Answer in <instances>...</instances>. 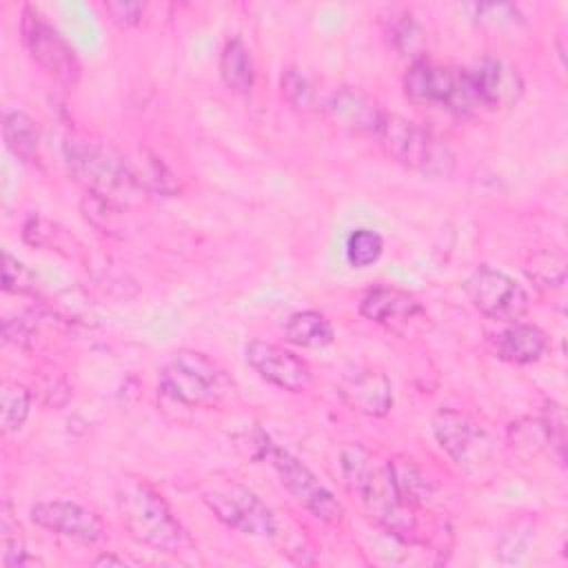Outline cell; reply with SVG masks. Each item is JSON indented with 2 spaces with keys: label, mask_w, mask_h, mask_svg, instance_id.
<instances>
[{
  "label": "cell",
  "mask_w": 568,
  "mask_h": 568,
  "mask_svg": "<svg viewBox=\"0 0 568 568\" xmlns=\"http://www.w3.org/2000/svg\"><path fill=\"white\" fill-rule=\"evenodd\" d=\"M220 75L229 91L246 95L253 89V58L240 38H231L220 55Z\"/></svg>",
  "instance_id": "cell-21"
},
{
  "label": "cell",
  "mask_w": 568,
  "mask_h": 568,
  "mask_svg": "<svg viewBox=\"0 0 568 568\" xmlns=\"http://www.w3.org/2000/svg\"><path fill=\"white\" fill-rule=\"evenodd\" d=\"M375 138L393 162L424 178H448L455 169V158L444 140L402 115L384 113Z\"/></svg>",
  "instance_id": "cell-4"
},
{
  "label": "cell",
  "mask_w": 568,
  "mask_h": 568,
  "mask_svg": "<svg viewBox=\"0 0 568 568\" xmlns=\"http://www.w3.org/2000/svg\"><path fill=\"white\" fill-rule=\"evenodd\" d=\"M331 122L351 135H377L384 120L379 104L357 87H342L328 100Z\"/></svg>",
  "instance_id": "cell-16"
},
{
  "label": "cell",
  "mask_w": 568,
  "mask_h": 568,
  "mask_svg": "<svg viewBox=\"0 0 568 568\" xmlns=\"http://www.w3.org/2000/svg\"><path fill=\"white\" fill-rule=\"evenodd\" d=\"M2 135L7 149L20 158L22 162H33L38 158L40 131L36 120L18 109H9L2 113Z\"/></svg>",
  "instance_id": "cell-20"
},
{
  "label": "cell",
  "mask_w": 568,
  "mask_h": 568,
  "mask_svg": "<svg viewBox=\"0 0 568 568\" xmlns=\"http://www.w3.org/2000/svg\"><path fill=\"white\" fill-rule=\"evenodd\" d=\"M541 424L546 428L550 448H555L557 450V459L564 462V448H566V417H564V408L557 402H548L544 406Z\"/></svg>",
  "instance_id": "cell-31"
},
{
  "label": "cell",
  "mask_w": 568,
  "mask_h": 568,
  "mask_svg": "<svg viewBox=\"0 0 568 568\" xmlns=\"http://www.w3.org/2000/svg\"><path fill=\"white\" fill-rule=\"evenodd\" d=\"M115 504L126 532L160 552H178L186 544V530L166 499L140 475H122L115 484Z\"/></svg>",
  "instance_id": "cell-2"
},
{
  "label": "cell",
  "mask_w": 568,
  "mask_h": 568,
  "mask_svg": "<svg viewBox=\"0 0 568 568\" xmlns=\"http://www.w3.org/2000/svg\"><path fill=\"white\" fill-rule=\"evenodd\" d=\"M359 313L395 333H406L426 320V311L419 300L395 286H373L359 302Z\"/></svg>",
  "instance_id": "cell-14"
},
{
  "label": "cell",
  "mask_w": 568,
  "mask_h": 568,
  "mask_svg": "<svg viewBox=\"0 0 568 568\" xmlns=\"http://www.w3.org/2000/svg\"><path fill=\"white\" fill-rule=\"evenodd\" d=\"M31 410V393L16 382H4L0 390V413H2V428L7 433H16L22 428Z\"/></svg>",
  "instance_id": "cell-24"
},
{
  "label": "cell",
  "mask_w": 568,
  "mask_h": 568,
  "mask_svg": "<svg viewBox=\"0 0 568 568\" xmlns=\"http://www.w3.org/2000/svg\"><path fill=\"white\" fill-rule=\"evenodd\" d=\"M104 13L120 27H135L142 20L144 4L142 2H129V0H109L102 4Z\"/></svg>",
  "instance_id": "cell-32"
},
{
  "label": "cell",
  "mask_w": 568,
  "mask_h": 568,
  "mask_svg": "<svg viewBox=\"0 0 568 568\" xmlns=\"http://www.w3.org/2000/svg\"><path fill=\"white\" fill-rule=\"evenodd\" d=\"M548 348V335L526 322H513L499 337H497V355L508 364H532L537 362Z\"/></svg>",
  "instance_id": "cell-18"
},
{
  "label": "cell",
  "mask_w": 568,
  "mask_h": 568,
  "mask_svg": "<svg viewBox=\"0 0 568 568\" xmlns=\"http://www.w3.org/2000/svg\"><path fill=\"white\" fill-rule=\"evenodd\" d=\"M64 160L75 182L102 202H124V197L138 191L131 162L104 142L67 135Z\"/></svg>",
  "instance_id": "cell-3"
},
{
  "label": "cell",
  "mask_w": 568,
  "mask_h": 568,
  "mask_svg": "<svg viewBox=\"0 0 568 568\" xmlns=\"http://www.w3.org/2000/svg\"><path fill=\"white\" fill-rule=\"evenodd\" d=\"M339 468L346 488L364 504L379 526L397 539H413L417 530L415 508L397 497L386 464H375L364 446L351 444L339 455Z\"/></svg>",
  "instance_id": "cell-1"
},
{
  "label": "cell",
  "mask_w": 568,
  "mask_h": 568,
  "mask_svg": "<svg viewBox=\"0 0 568 568\" xmlns=\"http://www.w3.org/2000/svg\"><path fill=\"white\" fill-rule=\"evenodd\" d=\"M386 468H388V475H390V481H393V488L397 493V497L413 506V508H419V506H426L430 499H433V484L430 479L426 477V473L406 455H395L386 462Z\"/></svg>",
  "instance_id": "cell-19"
},
{
  "label": "cell",
  "mask_w": 568,
  "mask_h": 568,
  "mask_svg": "<svg viewBox=\"0 0 568 568\" xmlns=\"http://www.w3.org/2000/svg\"><path fill=\"white\" fill-rule=\"evenodd\" d=\"M0 530H2V557H0L2 566L4 568L24 566L29 561L24 550V539L20 535V526L9 517V513L2 515Z\"/></svg>",
  "instance_id": "cell-30"
},
{
  "label": "cell",
  "mask_w": 568,
  "mask_h": 568,
  "mask_svg": "<svg viewBox=\"0 0 568 568\" xmlns=\"http://www.w3.org/2000/svg\"><path fill=\"white\" fill-rule=\"evenodd\" d=\"M468 71L481 109H510L519 102L524 80L513 62L499 55H486Z\"/></svg>",
  "instance_id": "cell-15"
},
{
  "label": "cell",
  "mask_w": 568,
  "mask_h": 568,
  "mask_svg": "<svg viewBox=\"0 0 568 568\" xmlns=\"http://www.w3.org/2000/svg\"><path fill=\"white\" fill-rule=\"evenodd\" d=\"M266 459L277 470L284 488L313 517H317L320 521H326V524H339L344 519V506L337 501V497L295 455H291L286 448H280L273 444Z\"/></svg>",
  "instance_id": "cell-10"
},
{
  "label": "cell",
  "mask_w": 568,
  "mask_h": 568,
  "mask_svg": "<svg viewBox=\"0 0 568 568\" xmlns=\"http://www.w3.org/2000/svg\"><path fill=\"white\" fill-rule=\"evenodd\" d=\"M20 33L27 53L44 73H49L67 87H73L80 80L82 67L75 55V49L33 7L22 9Z\"/></svg>",
  "instance_id": "cell-8"
},
{
  "label": "cell",
  "mask_w": 568,
  "mask_h": 568,
  "mask_svg": "<svg viewBox=\"0 0 568 568\" xmlns=\"http://www.w3.org/2000/svg\"><path fill=\"white\" fill-rule=\"evenodd\" d=\"M280 87H282V95L284 100L295 109V111H311L315 106V91L313 84L308 82V78L295 69L288 67L284 69L282 78H280Z\"/></svg>",
  "instance_id": "cell-27"
},
{
  "label": "cell",
  "mask_w": 568,
  "mask_h": 568,
  "mask_svg": "<svg viewBox=\"0 0 568 568\" xmlns=\"http://www.w3.org/2000/svg\"><path fill=\"white\" fill-rule=\"evenodd\" d=\"M388 38L390 44L402 53L415 60L424 58V29L413 20L410 13H402V16H393L390 24H388Z\"/></svg>",
  "instance_id": "cell-23"
},
{
  "label": "cell",
  "mask_w": 568,
  "mask_h": 568,
  "mask_svg": "<svg viewBox=\"0 0 568 568\" xmlns=\"http://www.w3.org/2000/svg\"><path fill=\"white\" fill-rule=\"evenodd\" d=\"M468 11L473 13V20L479 27L493 29V31L513 29L521 22L519 9L508 2H475V4H468Z\"/></svg>",
  "instance_id": "cell-26"
},
{
  "label": "cell",
  "mask_w": 568,
  "mask_h": 568,
  "mask_svg": "<svg viewBox=\"0 0 568 568\" xmlns=\"http://www.w3.org/2000/svg\"><path fill=\"white\" fill-rule=\"evenodd\" d=\"M2 288L7 293L16 295H36L38 291V280L36 275L9 251L2 253Z\"/></svg>",
  "instance_id": "cell-29"
},
{
  "label": "cell",
  "mask_w": 568,
  "mask_h": 568,
  "mask_svg": "<svg viewBox=\"0 0 568 568\" xmlns=\"http://www.w3.org/2000/svg\"><path fill=\"white\" fill-rule=\"evenodd\" d=\"M93 564H95V566H102V564H118V566H122L124 559H120V557H115V555H100Z\"/></svg>",
  "instance_id": "cell-33"
},
{
  "label": "cell",
  "mask_w": 568,
  "mask_h": 568,
  "mask_svg": "<svg viewBox=\"0 0 568 568\" xmlns=\"http://www.w3.org/2000/svg\"><path fill=\"white\" fill-rule=\"evenodd\" d=\"M526 273L530 280L539 282V286H564L566 280V268H564V260L550 251H541L537 255H532V260L526 266Z\"/></svg>",
  "instance_id": "cell-28"
},
{
  "label": "cell",
  "mask_w": 568,
  "mask_h": 568,
  "mask_svg": "<svg viewBox=\"0 0 568 568\" xmlns=\"http://www.w3.org/2000/svg\"><path fill=\"white\" fill-rule=\"evenodd\" d=\"M284 335H286V342L302 348H324L335 337L331 322L320 311L293 313L286 322Z\"/></svg>",
  "instance_id": "cell-22"
},
{
  "label": "cell",
  "mask_w": 568,
  "mask_h": 568,
  "mask_svg": "<svg viewBox=\"0 0 568 568\" xmlns=\"http://www.w3.org/2000/svg\"><path fill=\"white\" fill-rule=\"evenodd\" d=\"M404 91L413 102L442 106L457 115L481 109L468 69L435 64L426 58L410 62L404 75Z\"/></svg>",
  "instance_id": "cell-5"
},
{
  "label": "cell",
  "mask_w": 568,
  "mask_h": 568,
  "mask_svg": "<svg viewBox=\"0 0 568 568\" xmlns=\"http://www.w3.org/2000/svg\"><path fill=\"white\" fill-rule=\"evenodd\" d=\"M433 433L446 455L459 468H475L490 455V437L466 413L442 408L433 417Z\"/></svg>",
  "instance_id": "cell-11"
},
{
  "label": "cell",
  "mask_w": 568,
  "mask_h": 568,
  "mask_svg": "<svg viewBox=\"0 0 568 568\" xmlns=\"http://www.w3.org/2000/svg\"><path fill=\"white\" fill-rule=\"evenodd\" d=\"M31 521L53 535H60L82 546H93L104 537L102 519L93 510L75 501H38L31 508Z\"/></svg>",
  "instance_id": "cell-13"
},
{
  "label": "cell",
  "mask_w": 568,
  "mask_h": 568,
  "mask_svg": "<svg viewBox=\"0 0 568 568\" xmlns=\"http://www.w3.org/2000/svg\"><path fill=\"white\" fill-rule=\"evenodd\" d=\"M202 499L209 510L229 528L251 537H273L277 532L273 510L240 481H211L202 490Z\"/></svg>",
  "instance_id": "cell-7"
},
{
  "label": "cell",
  "mask_w": 568,
  "mask_h": 568,
  "mask_svg": "<svg viewBox=\"0 0 568 568\" xmlns=\"http://www.w3.org/2000/svg\"><path fill=\"white\" fill-rule=\"evenodd\" d=\"M160 390L184 406H213L226 393V377L204 353L182 348L162 366Z\"/></svg>",
  "instance_id": "cell-6"
},
{
  "label": "cell",
  "mask_w": 568,
  "mask_h": 568,
  "mask_svg": "<svg viewBox=\"0 0 568 568\" xmlns=\"http://www.w3.org/2000/svg\"><path fill=\"white\" fill-rule=\"evenodd\" d=\"M466 293L473 306L495 322H519L530 306L526 288L508 273L481 264L466 280Z\"/></svg>",
  "instance_id": "cell-9"
},
{
  "label": "cell",
  "mask_w": 568,
  "mask_h": 568,
  "mask_svg": "<svg viewBox=\"0 0 568 568\" xmlns=\"http://www.w3.org/2000/svg\"><path fill=\"white\" fill-rule=\"evenodd\" d=\"M246 362L262 379H266L268 384L282 390L304 393L313 384L311 366L280 344L264 342V339L248 342Z\"/></svg>",
  "instance_id": "cell-12"
},
{
  "label": "cell",
  "mask_w": 568,
  "mask_h": 568,
  "mask_svg": "<svg viewBox=\"0 0 568 568\" xmlns=\"http://www.w3.org/2000/svg\"><path fill=\"white\" fill-rule=\"evenodd\" d=\"M384 251V240L373 229H355L346 240V260L353 268L373 266Z\"/></svg>",
  "instance_id": "cell-25"
},
{
  "label": "cell",
  "mask_w": 568,
  "mask_h": 568,
  "mask_svg": "<svg viewBox=\"0 0 568 568\" xmlns=\"http://www.w3.org/2000/svg\"><path fill=\"white\" fill-rule=\"evenodd\" d=\"M337 390L353 410L368 417H384L393 408L390 379L375 368H355L346 373Z\"/></svg>",
  "instance_id": "cell-17"
}]
</instances>
